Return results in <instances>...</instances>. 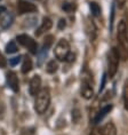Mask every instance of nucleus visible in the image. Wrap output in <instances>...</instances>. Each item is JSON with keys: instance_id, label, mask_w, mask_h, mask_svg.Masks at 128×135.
I'll use <instances>...</instances> for the list:
<instances>
[{"instance_id": "nucleus-1", "label": "nucleus", "mask_w": 128, "mask_h": 135, "mask_svg": "<svg viewBox=\"0 0 128 135\" xmlns=\"http://www.w3.org/2000/svg\"><path fill=\"white\" fill-rule=\"evenodd\" d=\"M118 53H119L120 59L124 61L128 60V35H127V25L124 21H121L118 24Z\"/></svg>"}, {"instance_id": "nucleus-2", "label": "nucleus", "mask_w": 128, "mask_h": 135, "mask_svg": "<svg viewBox=\"0 0 128 135\" xmlns=\"http://www.w3.org/2000/svg\"><path fill=\"white\" fill-rule=\"evenodd\" d=\"M36 101H35V110L37 113L42 114L45 113L47 109H48L50 104V92L49 88H42L40 89V92L36 95Z\"/></svg>"}, {"instance_id": "nucleus-3", "label": "nucleus", "mask_w": 128, "mask_h": 135, "mask_svg": "<svg viewBox=\"0 0 128 135\" xmlns=\"http://www.w3.org/2000/svg\"><path fill=\"white\" fill-rule=\"evenodd\" d=\"M119 53L117 48H111L109 54H107V75L110 78H113L114 75L118 71V66H119Z\"/></svg>"}, {"instance_id": "nucleus-4", "label": "nucleus", "mask_w": 128, "mask_h": 135, "mask_svg": "<svg viewBox=\"0 0 128 135\" xmlns=\"http://www.w3.org/2000/svg\"><path fill=\"white\" fill-rule=\"evenodd\" d=\"M54 54H55L56 59L58 61H65L68 55L70 54V44L66 39H61L56 44L55 49H54Z\"/></svg>"}, {"instance_id": "nucleus-5", "label": "nucleus", "mask_w": 128, "mask_h": 135, "mask_svg": "<svg viewBox=\"0 0 128 135\" xmlns=\"http://www.w3.org/2000/svg\"><path fill=\"white\" fill-rule=\"evenodd\" d=\"M17 41H18V44H21L23 47L28 48L29 52L31 54H37L38 53V45H37V42L30 36H28V35H19V36H17Z\"/></svg>"}, {"instance_id": "nucleus-6", "label": "nucleus", "mask_w": 128, "mask_h": 135, "mask_svg": "<svg viewBox=\"0 0 128 135\" xmlns=\"http://www.w3.org/2000/svg\"><path fill=\"white\" fill-rule=\"evenodd\" d=\"M17 12L19 15L26 14V13L37 12V6L31 2H28L25 0H18L17 1Z\"/></svg>"}, {"instance_id": "nucleus-7", "label": "nucleus", "mask_w": 128, "mask_h": 135, "mask_svg": "<svg viewBox=\"0 0 128 135\" xmlns=\"http://www.w3.org/2000/svg\"><path fill=\"white\" fill-rule=\"evenodd\" d=\"M6 79H7V84L14 93H18L19 90V85H18V78H17V75L16 72L14 71H9L6 76Z\"/></svg>"}, {"instance_id": "nucleus-8", "label": "nucleus", "mask_w": 128, "mask_h": 135, "mask_svg": "<svg viewBox=\"0 0 128 135\" xmlns=\"http://www.w3.org/2000/svg\"><path fill=\"white\" fill-rule=\"evenodd\" d=\"M40 88H41V78H40V76L36 75L30 80V86H29L30 95L36 96L37 94L40 92Z\"/></svg>"}, {"instance_id": "nucleus-9", "label": "nucleus", "mask_w": 128, "mask_h": 135, "mask_svg": "<svg viewBox=\"0 0 128 135\" xmlns=\"http://www.w3.org/2000/svg\"><path fill=\"white\" fill-rule=\"evenodd\" d=\"M14 22V16L8 12H4L0 15V26L2 29H8Z\"/></svg>"}, {"instance_id": "nucleus-10", "label": "nucleus", "mask_w": 128, "mask_h": 135, "mask_svg": "<svg viewBox=\"0 0 128 135\" xmlns=\"http://www.w3.org/2000/svg\"><path fill=\"white\" fill-rule=\"evenodd\" d=\"M81 96L86 100H90L94 95V90H93V86L90 85V83L87 81H82L81 84Z\"/></svg>"}, {"instance_id": "nucleus-11", "label": "nucleus", "mask_w": 128, "mask_h": 135, "mask_svg": "<svg viewBox=\"0 0 128 135\" xmlns=\"http://www.w3.org/2000/svg\"><path fill=\"white\" fill-rule=\"evenodd\" d=\"M52 26H53L52 20H50L49 17H43V18H42L41 25H40L39 28L37 29V31H36V36H37V37H40L45 31H48V30L52 28Z\"/></svg>"}, {"instance_id": "nucleus-12", "label": "nucleus", "mask_w": 128, "mask_h": 135, "mask_svg": "<svg viewBox=\"0 0 128 135\" xmlns=\"http://www.w3.org/2000/svg\"><path fill=\"white\" fill-rule=\"evenodd\" d=\"M111 110H112V104H109V105L103 107L102 109H101L99 112L95 114V117L93 118V124H97V123H100L101 120H103V118L105 117Z\"/></svg>"}, {"instance_id": "nucleus-13", "label": "nucleus", "mask_w": 128, "mask_h": 135, "mask_svg": "<svg viewBox=\"0 0 128 135\" xmlns=\"http://www.w3.org/2000/svg\"><path fill=\"white\" fill-rule=\"evenodd\" d=\"M102 135H117V128L113 123H107L102 128Z\"/></svg>"}, {"instance_id": "nucleus-14", "label": "nucleus", "mask_w": 128, "mask_h": 135, "mask_svg": "<svg viewBox=\"0 0 128 135\" xmlns=\"http://www.w3.org/2000/svg\"><path fill=\"white\" fill-rule=\"evenodd\" d=\"M32 70V60L30 59V57L26 55L24 57V60H23V64H22V73H29L30 71Z\"/></svg>"}, {"instance_id": "nucleus-15", "label": "nucleus", "mask_w": 128, "mask_h": 135, "mask_svg": "<svg viewBox=\"0 0 128 135\" xmlns=\"http://www.w3.org/2000/svg\"><path fill=\"white\" fill-rule=\"evenodd\" d=\"M57 69H58V64H57V62L55 60L49 61L46 65V71L48 73H50V75H52V73H55L57 71Z\"/></svg>"}, {"instance_id": "nucleus-16", "label": "nucleus", "mask_w": 128, "mask_h": 135, "mask_svg": "<svg viewBox=\"0 0 128 135\" xmlns=\"http://www.w3.org/2000/svg\"><path fill=\"white\" fill-rule=\"evenodd\" d=\"M89 8H90V12H92V15L97 17V16L101 15V7L99 6L97 2H90L89 4Z\"/></svg>"}, {"instance_id": "nucleus-17", "label": "nucleus", "mask_w": 128, "mask_h": 135, "mask_svg": "<svg viewBox=\"0 0 128 135\" xmlns=\"http://www.w3.org/2000/svg\"><path fill=\"white\" fill-rule=\"evenodd\" d=\"M17 52V45H16V42L13 40V41H9L7 44V46H6V53L8 54H14Z\"/></svg>"}, {"instance_id": "nucleus-18", "label": "nucleus", "mask_w": 128, "mask_h": 135, "mask_svg": "<svg viewBox=\"0 0 128 135\" xmlns=\"http://www.w3.org/2000/svg\"><path fill=\"white\" fill-rule=\"evenodd\" d=\"M124 105L125 109L128 110V79L125 81L124 85Z\"/></svg>"}, {"instance_id": "nucleus-19", "label": "nucleus", "mask_w": 128, "mask_h": 135, "mask_svg": "<svg viewBox=\"0 0 128 135\" xmlns=\"http://www.w3.org/2000/svg\"><path fill=\"white\" fill-rule=\"evenodd\" d=\"M53 40L54 37L53 36H47L45 38V42H43V47H42V52H47L49 49V47L53 45Z\"/></svg>"}, {"instance_id": "nucleus-20", "label": "nucleus", "mask_w": 128, "mask_h": 135, "mask_svg": "<svg viewBox=\"0 0 128 135\" xmlns=\"http://www.w3.org/2000/svg\"><path fill=\"white\" fill-rule=\"evenodd\" d=\"M62 9L64 12H66V13H72L76 9V4L66 1V2H64V4L62 5Z\"/></svg>"}, {"instance_id": "nucleus-21", "label": "nucleus", "mask_w": 128, "mask_h": 135, "mask_svg": "<svg viewBox=\"0 0 128 135\" xmlns=\"http://www.w3.org/2000/svg\"><path fill=\"white\" fill-rule=\"evenodd\" d=\"M80 118H81V114H80L79 109H75V110L72 111V119H73V123L78 124L79 120H80Z\"/></svg>"}, {"instance_id": "nucleus-22", "label": "nucleus", "mask_w": 128, "mask_h": 135, "mask_svg": "<svg viewBox=\"0 0 128 135\" xmlns=\"http://www.w3.org/2000/svg\"><path fill=\"white\" fill-rule=\"evenodd\" d=\"M21 61V56H16V57H13V59L9 60V64L12 66H15L16 64H18V62Z\"/></svg>"}, {"instance_id": "nucleus-23", "label": "nucleus", "mask_w": 128, "mask_h": 135, "mask_svg": "<svg viewBox=\"0 0 128 135\" xmlns=\"http://www.w3.org/2000/svg\"><path fill=\"white\" fill-rule=\"evenodd\" d=\"M66 26V22L64 18H61L58 21V24H57V28H58V30H64V28Z\"/></svg>"}, {"instance_id": "nucleus-24", "label": "nucleus", "mask_w": 128, "mask_h": 135, "mask_svg": "<svg viewBox=\"0 0 128 135\" xmlns=\"http://www.w3.org/2000/svg\"><path fill=\"white\" fill-rule=\"evenodd\" d=\"M6 65H7V61H6L4 55L0 53V68L2 69V68H6Z\"/></svg>"}, {"instance_id": "nucleus-25", "label": "nucleus", "mask_w": 128, "mask_h": 135, "mask_svg": "<svg viewBox=\"0 0 128 135\" xmlns=\"http://www.w3.org/2000/svg\"><path fill=\"white\" fill-rule=\"evenodd\" d=\"M89 135H102V129L101 128H94L89 133Z\"/></svg>"}, {"instance_id": "nucleus-26", "label": "nucleus", "mask_w": 128, "mask_h": 135, "mask_svg": "<svg viewBox=\"0 0 128 135\" xmlns=\"http://www.w3.org/2000/svg\"><path fill=\"white\" fill-rule=\"evenodd\" d=\"M75 60H76V55H75V54H69L65 61H68L69 63H72V62H75Z\"/></svg>"}, {"instance_id": "nucleus-27", "label": "nucleus", "mask_w": 128, "mask_h": 135, "mask_svg": "<svg viewBox=\"0 0 128 135\" xmlns=\"http://www.w3.org/2000/svg\"><path fill=\"white\" fill-rule=\"evenodd\" d=\"M117 1V5H118V7L119 8H122L125 5H126V1L127 0H116Z\"/></svg>"}, {"instance_id": "nucleus-28", "label": "nucleus", "mask_w": 128, "mask_h": 135, "mask_svg": "<svg viewBox=\"0 0 128 135\" xmlns=\"http://www.w3.org/2000/svg\"><path fill=\"white\" fill-rule=\"evenodd\" d=\"M4 12H6V7L5 6H0V15H1Z\"/></svg>"}]
</instances>
